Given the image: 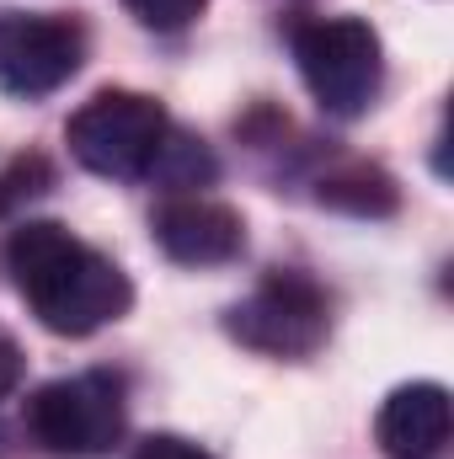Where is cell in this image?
Segmentation results:
<instances>
[{"label":"cell","instance_id":"obj_10","mask_svg":"<svg viewBox=\"0 0 454 459\" xmlns=\"http://www.w3.org/2000/svg\"><path fill=\"white\" fill-rule=\"evenodd\" d=\"M150 177H155V182H166L171 193H188V187H204V182L214 177V155H209L198 139H188V134L166 128V139H161V150H155Z\"/></svg>","mask_w":454,"mask_h":459},{"label":"cell","instance_id":"obj_14","mask_svg":"<svg viewBox=\"0 0 454 459\" xmlns=\"http://www.w3.org/2000/svg\"><path fill=\"white\" fill-rule=\"evenodd\" d=\"M16 379H22V347L11 342V332L0 326V395H11Z\"/></svg>","mask_w":454,"mask_h":459},{"label":"cell","instance_id":"obj_11","mask_svg":"<svg viewBox=\"0 0 454 459\" xmlns=\"http://www.w3.org/2000/svg\"><path fill=\"white\" fill-rule=\"evenodd\" d=\"M48 187H54V171H48L43 155H22V160H11V166L0 171V214H11V209L43 198Z\"/></svg>","mask_w":454,"mask_h":459},{"label":"cell","instance_id":"obj_12","mask_svg":"<svg viewBox=\"0 0 454 459\" xmlns=\"http://www.w3.org/2000/svg\"><path fill=\"white\" fill-rule=\"evenodd\" d=\"M128 5V16L139 22V27H155V32H182L188 22H198V11L209 5V0H123Z\"/></svg>","mask_w":454,"mask_h":459},{"label":"cell","instance_id":"obj_7","mask_svg":"<svg viewBox=\"0 0 454 459\" xmlns=\"http://www.w3.org/2000/svg\"><path fill=\"white\" fill-rule=\"evenodd\" d=\"M150 230H155L161 251L182 267H220L230 256H240V246H246L240 214L220 198H204V193H171L155 209Z\"/></svg>","mask_w":454,"mask_h":459},{"label":"cell","instance_id":"obj_6","mask_svg":"<svg viewBox=\"0 0 454 459\" xmlns=\"http://www.w3.org/2000/svg\"><path fill=\"white\" fill-rule=\"evenodd\" d=\"M86 59V32L70 16H0V91L11 97H48L59 91Z\"/></svg>","mask_w":454,"mask_h":459},{"label":"cell","instance_id":"obj_2","mask_svg":"<svg viewBox=\"0 0 454 459\" xmlns=\"http://www.w3.org/2000/svg\"><path fill=\"white\" fill-rule=\"evenodd\" d=\"M294 65L332 117H358L380 97V32L358 16H316L294 27Z\"/></svg>","mask_w":454,"mask_h":459},{"label":"cell","instance_id":"obj_9","mask_svg":"<svg viewBox=\"0 0 454 459\" xmlns=\"http://www.w3.org/2000/svg\"><path fill=\"white\" fill-rule=\"evenodd\" d=\"M321 204L347 209V214H390L396 209V187L385 171H369V166H347L321 177Z\"/></svg>","mask_w":454,"mask_h":459},{"label":"cell","instance_id":"obj_3","mask_svg":"<svg viewBox=\"0 0 454 459\" xmlns=\"http://www.w3.org/2000/svg\"><path fill=\"white\" fill-rule=\"evenodd\" d=\"M166 128L171 123H166L155 97H144V91H97L70 117L65 139H70V155L86 171L113 177V182H134V177H150Z\"/></svg>","mask_w":454,"mask_h":459},{"label":"cell","instance_id":"obj_8","mask_svg":"<svg viewBox=\"0 0 454 459\" xmlns=\"http://www.w3.org/2000/svg\"><path fill=\"white\" fill-rule=\"evenodd\" d=\"M450 390L444 385H401L380 406L374 438L390 459H433L450 444Z\"/></svg>","mask_w":454,"mask_h":459},{"label":"cell","instance_id":"obj_5","mask_svg":"<svg viewBox=\"0 0 454 459\" xmlns=\"http://www.w3.org/2000/svg\"><path fill=\"white\" fill-rule=\"evenodd\" d=\"M225 326L235 342L262 358H310L332 332V310L305 273H273L240 305H230Z\"/></svg>","mask_w":454,"mask_h":459},{"label":"cell","instance_id":"obj_1","mask_svg":"<svg viewBox=\"0 0 454 459\" xmlns=\"http://www.w3.org/2000/svg\"><path fill=\"white\" fill-rule=\"evenodd\" d=\"M5 267L22 299L32 305V316L54 337H92L123 321L134 305V289L113 256L92 251L86 240H75L65 225H48V220H27L11 230Z\"/></svg>","mask_w":454,"mask_h":459},{"label":"cell","instance_id":"obj_13","mask_svg":"<svg viewBox=\"0 0 454 459\" xmlns=\"http://www.w3.org/2000/svg\"><path fill=\"white\" fill-rule=\"evenodd\" d=\"M128 459H214L209 449H198L193 438H177V433H150Z\"/></svg>","mask_w":454,"mask_h":459},{"label":"cell","instance_id":"obj_4","mask_svg":"<svg viewBox=\"0 0 454 459\" xmlns=\"http://www.w3.org/2000/svg\"><path fill=\"white\" fill-rule=\"evenodd\" d=\"M123 385L113 374L92 368V374H70V379H54L43 385L32 401H27V428L32 438L59 459H97L113 455L118 438H123Z\"/></svg>","mask_w":454,"mask_h":459}]
</instances>
